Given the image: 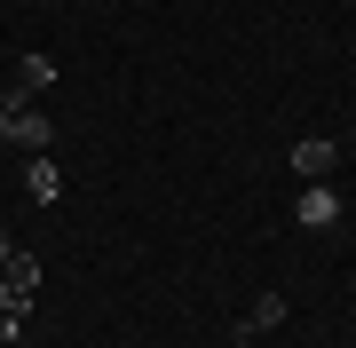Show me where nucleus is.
<instances>
[{
  "label": "nucleus",
  "instance_id": "4",
  "mask_svg": "<svg viewBox=\"0 0 356 348\" xmlns=\"http://www.w3.org/2000/svg\"><path fill=\"white\" fill-rule=\"evenodd\" d=\"M24 190H32V206H56V198H64V167H56L48 151H32V167H24Z\"/></svg>",
  "mask_w": 356,
  "mask_h": 348
},
{
  "label": "nucleus",
  "instance_id": "9",
  "mask_svg": "<svg viewBox=\"0 0 356 348\" xmlns=\"http://www.w3.org/2000/svg\"><path fill=\"white\" fill-rule=\"evenodd\" d=\"M8 261H16V238H0V277H8Z\"/></svg>",
  "mask_w": 356,
  "mask_h": 348
},
{
  "label": "nucleus",
  "instance_id": "2",
  "mask_svg": "<svg viewBox=\"0 0 356 348\" xmlns=\"http://www.w3.org/2000/svg\"><path fill=\"white\" fill-rule=\"evenodd\" d=\"M341 190H332V182H309L301 198H293V222H301V230H341Z\"/></svg>",
  "mask_w": 356,
  "mask_h": 348
},
{
  "label": "nucleus",
  "instance_id": "5",
  "mask_svg": "<svg viewBox=\"0 0 356 348\" xmlns=\"http://www.w3.org/2000/svg\"><path fill=\"white\" fill-rule=\"evenodd\" d=\"M48 88H56V56H16V103H32Z\"/></svg>",
  "mask_w": 356,
  "mask_h": 348
},
{
  "label": "nucleus",
  "instance_id": "10",
  "mask_svg": "<svg viewBox=\"0 0 356 348\" xmlns=\"http://www.w3.org/2000/svg\"><path fill=\"white\" fill-rule=\"evenodd\" d=\"M16 348H32V340H16Z\"/></svg>",
  "mask_w": 356,
  "mask_h": 348
},
{
  "label": "nucleus",
  "instance_id": "7",
  "mask_svg": "<svg viewBox=\"0 0 356 348\" xmlns=\"http://www.w3.org/2000/svg\"><path fill=\"white\" fill-rule=\"evenodd\" d=\"M277 324H285V301H277V293H261V301H254V317H245V333H277Z\"/></svg>",
  "mask_w": 356,
  "mask_h": 348
},
{
  "label": "nucleus",
  "instance_id": "1",
  "mask_svg": "<svg viewBox=\"0 0 356 348\" xmlns=\"http://www.w3.org/2000/svg\"><path fill=\"white\" fill-rule=\"evenodd\" d=\"M0 111H8V142H16V151H48V142H56V119L48 111L16 103V95H0Z\"/></svg>",
  "mask_w": 356,
  "mask_h": 348
},
{
  "label": "nucleus",
  "instance_id": "3",
  "mask_svg": "<svg viewBox=\"0 0 356 348\" xmlns=\"http://www.w3.org/2000/svg\"><path fill=\"white\" fill-rule=\"evenodd\" d=\"M332 167H341V142H332V135H301V142H293V174L325 182Z\"/></svg>",
  "mask_w": 356,
  "mask_h": 348
},
{
  "label": "nucleus",
  "instance_id": "8",
  "mask_svg": "<svg viewBox=\"0 0 356 348\" xmlns=\"http://www.w3.org/2000/svg\"><path fill=\"white\" fill-rule=\"evenodd\" d=\"M8 309H32V301H24V293H8V277H0V317H8Z\"/></svg>",
  "mask_w": 356,
  "mask_h": 348
},
{
  "label": "nucleus",
  "instance_id": "6",
  "mask_svg": "<svg viewBox=\"0 0 356 348\" xmlns=\"http://www.w3.org/2000/svg\"><path fill=\"white\" fill-rule=\"evenodd\" d=\"M8 293H24V301L40 293V261L24 254V245H16V261H8Z\"/></svg>",
  "mask_w": 356,
  "mask_h": 348
}]
</instances>
